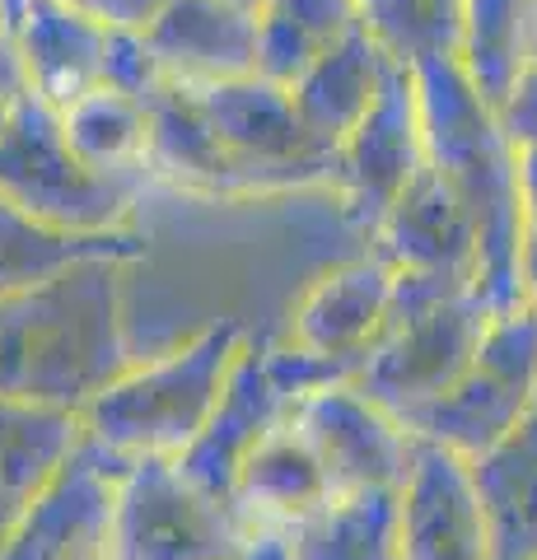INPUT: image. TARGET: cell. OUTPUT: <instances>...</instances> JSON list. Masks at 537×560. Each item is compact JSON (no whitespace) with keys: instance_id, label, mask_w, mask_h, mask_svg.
Instances as JSON below:
<instances>
[{"instance_id":"cell-1","label":"cell","mask_w":537,"mask_h":560,"mask_svg":"<svg viewBox=\"0 0 537 560\" xmlns=\"http://www.w3.org/2000/svg\"><path fill=\"white\" fill-rule=\"evenodd\" d=\"M248 541L253 533L234 504L150 467L136 471L113 504L108 560H230Z\"/></svg>"},{"instance_id":"cell-2","label":"cell","mask_w":537,"mask_h":560,"mask_svg":"<svg viewBox=\"0 0 537 560\" xmlns=\"http://www.w3.org/2000/svg\"><path fill=\"white\" fill-rule=\"evenodd\" d=\"M402 560H491V533L477 486L448 458H425L397 490Z\"/></svg>"},{"instance_id":"cell-3","label":"cell","mask_w":537,"mask_h":560,"mask_svg":"<svg viewBox=\"0 0 537 560\" xmlns=\"http://www.w3.org/2000/svg\"><path fill=\"white\" fill-rule=\"evenodd\" d=\"M477 500L487 514L491 560H537V397L477 477Z\"/></svg>"},{"instance_id":"cell-4","label":"cell","mask_w":537,"mask_h":560,"mask_svg":"<svg viewBox=\"0 0 537 560\" xmlns=\"http://www.w3.org/2000/svg\"><path fill=\"white\" fill-rule=\"evenodd\" d=\"M285 541L290 560H402L397 490L374 486L355 490V495H337L308 523H300Z\"/></svg>"},{"instance_id":"cell-5","label":"cell","mask_w":537,"mask_h":560,"mask_svg":"<svg viewBox=\"0 0 537 560\" xmlns=\"http://www.w3.org/2000/svg\"><path fill=\"white\" fill-rule=\"evenodd\" d=\"M230 560H290V541L285 537H253L248 547Z\"/></svg>"}]
</instances>
